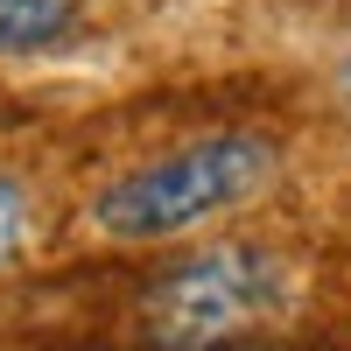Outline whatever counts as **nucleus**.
<instances>
[{"instance_id": "5", "label": "nucleus", "mask_w": 351, "mask_h": 351, "mask_svg": "<svg viewBox=\"0 0 351 351\" xmlns=\"http://www.w3.org/2000/svg\"><path fill=\"white\" fill-rule=\"evenodd\" d=\"M337 84H344V106H351V64H344V77H337Z\"/></svg>"}, {"instance_id": "2", "label": "nucleus", "mask_w": 351, "mask_h": 351, "mask_svg": "<svg viewBox=\"0 0 351 351\" xmlns=\"http://www.w3.org/2000/svg\"><path fill=\"white\" fill-rule=\"evenodd\" d=\"M288 309V267L267 246H204L183 253L141 295V337L155 351H225L267 330Z\"/></svg>"}, {"instance_id": "1", "label": "nucleus", "mask_w": 351, "mask_h": 351, "mask_svg": "<svg viewBox=\"0 0 351 351\" xmlns=\"http://www.w3.org/2000/svg\"><path fill=\"white\" fill-rule=\"evenodd\" d=\"M274 169H281V148L267 134H253V127L197 134V141H183V148L127 169L120 183H106L99 204H92V218H99L106 239H127V246L183 239V232L253 204L274 183Z\"/></svg>"}, {"instance_id": "4", "label": "nucleus", "mask_w": 351, "mask_h": 351, "mask_svg": "<svg viewBox=\"0 0 351 351\" xmlns=\"http://www.w3.org/2000/svg\"><path fill=\"white\" fill-rule=\"evenodd\" d=\"M28 232H36V204H28V190L14 183V176H0V267L21 260Z\"/></svg>"}, {"instance_id": "3", "label": "nucleus", "mask_w": 351, "mask_h": 351, "mask_svg": "<svg viewBox=\"0 0 351 351\" xmlns=\"http://www.w3.org/2000/svg\"><path fill=\"white\" fill-rule=\"evenodd\" d=\"M84 14V0H0V56H36L64 43Z\"/></svg>"}]
</instances>
